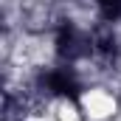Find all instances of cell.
<instances>
[{
  "instance_id": "obj_1",
  "label": "cell",
  "mask_w": 121,
  "mask_h": 121,
  "mask_svg": "<svg viewBox=\"0 0 121 121\" xmlns=\"http://www.w3.org/2000/svg\"><path fill=\"white\" fill-rule=\"evenodd\" d=\"M54 48L65 65H73V62L90 56V34H85L73 20H62L56 28V37H54Z\"/></svg>"
},
{
  "instance_id": "obj_2",
  "label": "cell",
  "mask_w": 121,
  "mask_h": 121,
  "mask_svg": "<svg viewBox=\"0 0 121 121\" xmlns=\"http://www.w3.org/2000/svg\"><path fill=\"white\" fill-rule=\"evenodd\" d=\"M39 87L48 93V96H56V99H76L82 93V82L73 70V65H56V68H45L39 73Z\"/></svg>"
},
{
  "instance_id": "obj_3",
  "label": "cell",
  "mask_w": 121,
  "mask_h": 121,
  "mask_svg": "<svg viewBox=\"0 0 121 121\" xmlns=\"http://www.w3.org/2000/svg\"><path fill=\"white\" fill-rule=\"evenodd\" d=\"M118 54H121V48H118V37H116L113 26L110 23L99 26L90 34V56L99 59L101 65H113V62L118 59Z\"/></svg>"
},
{
  "instance_id": "obj_4",
  "label": "cell",
  "mask_w": 121,
  "mask_h": 121,
  "mask_svg": "<svg viewBox=\"0 0 121 121\" xmlns=\"http://www.w3.org/2000/svg\"><path fill=\"white\" fill-rule=\"evenodd\" d=\"M101 17V23H118L121 20V0H90Z\"/></svg>"
}]
</instances>
